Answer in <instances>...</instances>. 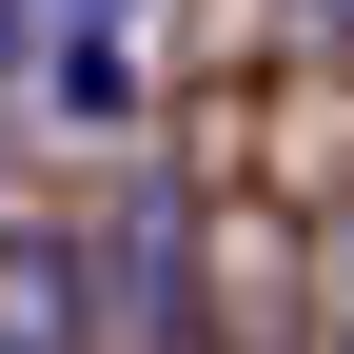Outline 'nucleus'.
I'll return each instance as SVG.
<instances>
[{"mask_svg":"<svg viewBox=\"0 0 354 354\" xmlns=\"http://www.w3.org/2000/svg\"><path fill=\"white\" fill-rule=\"evenodd\" d=\"M335 354H354V315H335Z\"/></svg>","mask_w":354,"mask_h":354,"instance_id":"nucleus-5","label":"nucleus"},{"mask_svg":"<svg viewBox=\"0 0 354 354\" xmlns=\"http://www.w3.org/2000/svg\"><path fill=\"white\" fill-rule=\"evenodd\" d=\"M0 99H20V0H0Z\"/></svg>","mask_w":354,"mask_h":354,"instance_id":"nucleus-3","label":"nucleus"},{"mask_svg":"<svg viewBox=\"0 0 354 354\" xmlns=\"http://www.w3.org/2000/svg\"><path fill=\"white\" fill-rule=\"evenodd\" d=\"M295 20H315V39H354V0H295Z\"/></svg>","mask_w":354,"mask_h":354,"instance_id":"nucleus-4","label":"nucleus"},{"mask_svg":"<svg viewBox=\"0 0 354 354\" xmlns=\"http://www.w3.org/2000/svg\"><path fill=\"white\" fill-rule=\"evenodd\" d=\"M0 354H99V256L79 236H0Z\"/></svg>","mask_w":354,"mask_h":354,"instance_id":"nucleus-2","label":"nucleus"},{"mask_svg":"<svg viewBox=\"0 0 354 354\" xmlns=\"http://www.w3.org/2000/svg\"><path fill=\"white\" fill-rule=\"evenodd\" d=\"M20 99L59 138H138L158 99V0H20Z\"/></svg>","mask_w":354,"mask_h":354,"instance_id":"nucleus-1","label":"nucleus"}]
</instances>
